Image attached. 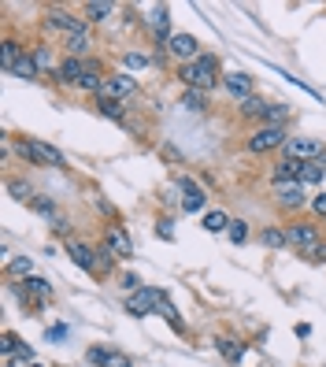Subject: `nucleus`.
<instances>
[{
  "instance_id": "obj_1",
  "label": "nucleus",
  "mask_w": 326,
  "mask_h": 367,
  "mask_svg": "<svg viewBox=\"0 0 326 367\" xmlns=\"http://www.w3.org/2000/svg\"><path fill=\"white\" fill-rule=\"evenodd\" d=\"M178 78H182L189 89H197V93H208V89H215V86L223 82V75H219V60H215L212 52H204V56H197L193 63H182Z\"/></svg>"
},
{
  "instance_id": "obj_2",
  "label": "nucleus",
  "mask_w": 326,
  "mask_h": 367,
  "mask_svg": "<svg viewBox=\"0 0 326 367\" xmlns=\"http://www.w3.org/2000/svg\"><path fill=\"white\" fill-rule=\"evenodd\" d=\"M163 305H167V293L152 289V286H141L126 297V311H130V316H149V311H160Z\"/></svg>"
},
{
  "instance_id": "obj_3",
  "label": "nucleus",
  "mask_w": 326,
  "mask_h": 367,
  "mask_svg": "<svg viewBox=\"0 0 326 367\" xmlns=\"http://www.w3.org/2000/svg\"><path fill=\"white\" fill-rule=\"evenodd\" d=\"M286 141H289L286 126H260V130L249 137V149L252 152H271V149H286Z\"/></svg>"
},
{
  "instance_id": "obj_4",
  "label": "nucleus",
  "mask_w": 326,
  "mask_h": 367,
  "mask_svg": "<svg viewBox=\"0 0 326 367\" xmlns=\"http://www.w3.org/2000/svg\"><path fill=\"white\" fill-rule=\"evenodd\" d=\"M19 152L30 163H41V167H63V152L52 149V145H45V141H23Z\"/></svg>"
},
{
  "instance_id": "obj_5",
  "label": "nucleus",
  "mask_w": 326,
  "mask_h": 367,
  "mask_svg": "<svg viewBox=\"0 0 326 367\" xmlns=\"http://www.w3.org/2000/svg\"><path fill=\"white\" fill-rule=\"evenodd\" d=\"M138 93V82H134L130 75H108L104 78V86H101V93H97V100H126V97H134Z\"/></svg>"
},
{
  "instance_id": "obj_6",
  "label": "nucleus",
  "mask_w": 326,
  "mask_h": 367,
  "mask_svg": "<svg viewBox=\"0 0 326 367\" xmlns=\"http://www.w3.org/2000/svg\"><path fill=\"white\" fill-rule=\"evenodd\" d=\"M286 160H297V163L323 160V145L315 141V137H289L286 141Z\"/></svg>"
},
{
  "instance_id": "obj_7",
  "label": "nucleus",
  "mask_w": 326,
  "mask_h": 367,
  "mask_svg": "<svg viewBox=\"0 0 326 367\" xmlns=\"http://www.w3.org/2000/svg\"><path fill=\"white\" fill-rule=\"evenodd\" d=\"M49 26H52V30H63L67 38H78V34H86V19H78V15L63 12V8H49Z\"/></svg>"
},
{
  "instance_id": "obj_8",
  "label": "nucleus",
  "mask_w": 326,
  "mask_h": 367,
  "mask_svg": "<svg viewBox=\"0 0 326 367\" xmlns=\"http://www.w3.org/2000/svg\"><path fill=\"white\" fill-rule=\"evenodd\" d=\"M286 237H289V245H293L297 252H312L315 245H323V241H319V230H315L312 223H297V226H289Z\"/></svg>"
},
{
  "instance_id": "obj_9",
  "label": "nucleus",
  "mask_w": 326,
  "mask_h": 367,
  "mask_svg": "<svg viewBox=\"0 0 326 367\" xmlns=\"http://www.w3.org/2000/svg\"><path fill=\"white\" fill-rule=\"evenodd\" d=\"M167 52H171V56H178V60H186V63H193L197 56H204V52H201V41H197L193 34H175L171 45H167Z\"/></svg>"
},
{
  "instance_id": "obj_10",
  "label": "nucleus",
  "mask_w": 326,
  "mask_h": 367,
  "mask_svg": "<svg viewBox=\"0 0 326 367\" xmlns=\"http://www.w3.org/2000/svg\"><path fill=\"white\" fill-rule=\"evenodd\" d=\"M275 200L282 208H301L304 204V186H301V178H293V182H275Z\"/></svg>"
},
{
  "instance_id": "obj_11",
  "label": "nucleus",
  "mask_w": 326,
  "mask_h": 367,
  "mask_svg": "<svg viewBox=\"0 0 326 367\" xmlns=\"http://www.w3.org/2000/svg\"><path fill=\"white\" fill-rule=\"evenodd\" d=\"M149 26L156 30V41L171 45V38H175V34H171V15H167V4H156V8H152V12H149Z\"/></svg>"
},
{
  "instance_id": "obj_12",
  "label": "nucleus",
  "mask_w": 326,
  "mask_h": 367,
  "mask_svg": "<svg viewBox=\"0 0 326 367\" xmlns=\"http://www.w3.org/2000/svg\"><path fill=\"white\" fill-rule=\"evenodd\" d=\"M223 89H226L230 97H238V100L256 97V93H252V78L241 75V71H234V75H223Z\"/></svg>"
},
{
  "instance_id": "obj_13",
  "label": "nucleus",
  "mask_w": 326,
  "mask_h": 367,
  "mask_svg": "<svg viewBox=\"0 0 326 367\" xmlns=\"http://www.w3.org/2000/svg\"><path fill=\"white\" fill-rule=\"evenodd\" d=\"M104 245H108V249H112L115 256H119V260H130V256H134L130 234H126V230H123V226H119V223H115V226H112V230H108V241H104Z\"/></svg>"
},
{
  "instance_id": "obj_14",
  "label": "nucleus",
  "mask_w": 326,
  "mask_h": 367,
  "mask_svg": "<svg viewBox=\"0 0 326 367\" xmlns=\"http://www.w3.org/2000/svg\"><path fill=\"white\" fill-rule=\"evenodd\" d=\"M178 186L186 189V197H182V212H201V208H204V197H208V193H201V189H197L193 182H186V178L178 182Z\"/></svg>"
},
{
  "instance_id": "obj_15",
  "label": "nucleus",
  "mask_w": 326,
  "mask_h": 367,
  "mask_svg": "<svg viewBox=\"0 0 326 367\" xmlns=\"http://www.w3.org/2000/svg\"><path fill=\"white\" fill-rule=\"evenodd\" d=\"M101 86H104V78H101V71H97V63L89 60L86 75H82V82H78V89H82V93H101Z\"/></svg>"
},
{
  "instance_id": "obj_16",
  "label": "nucleus",
  "mask_w": 326,
  "mask_h": 367,
  "mask_svg": "<svg viewBox=\"0 0 326 367\" xmlns=\"http://www.w3.org/2000/svg\"><path fill=\"white\" fill-rule=\"evenodd\" d=\"M67 252H71V260H75L82 271H97V256H93V249H89V245H78V241H75Z\"/></svg>"
},
{
  "instance_id": "obj_17",
  "label": "nucleus",
  "mask_w": 326,
  "mask_h": 367,
  "mask_svg": "<svg viewBox=\"0 0 326 367\" xmlns=\"http://www.w3.org/2000/svg\"><path fill=\"white\" fill-rule=\"evenodd\" d=\"M326 178V163L323 160H312V163H304L301 167V186H315V182H323Z\"/></svg>"
},
{
  "instance_id": "obj_18",
  "label": "nucleus",
  "mask_w": 326,
  "mask_h": 367,
  "mask_svg": "<svg viewBox=\"0 0 326 367\" xmlns=\"http://www.w3.org/2000/svg\"><path fill=\"white\" fill-rule=\"evenodd\" d=\"M82 75H86V63H82V60H75V56H67V60H63V67H60V78H63V82L78 86Z\"/></svg>"
},
{
  "instance_id": "obj_19",
  "label": "nucleus",
  "mask_w": 326,
  "mask_h": 367,
  "mask_svg": "<svg viewBox=\"0 0 326 367\" xmlns=\"http://www.w3.org/2000/svg\"><path fill=\"white\" fill-rule=\"evenodd\" d=\"M108 15H115V4H104V0H89L86 4V19L89 23H104Z\"/></svg>"
},
{
  "instance_id": "obj_20",
  "label": "nucleus",
  "mask_w": 326,
  "mask_h": 367,
  "mask_svg": "<svg viewBox=\"0 0 326 367\" xmlns=\"http://www.w3.org/2000/svg\"><path fill=\"white\" fill-rule=\"evenodd\" d=\"M267 112H271V104H267V100H260V97L241 100V115H249V119H267Z\"/></svg>"
},
{
  "instance_id": "obj_21",
  "label": "nucleus",
  "mask_w": 326,
  "mask_h": 367,
  "mask_svg": "<svg viewBox=\"0 0 326 367\" xmlns=\"http://www.w3.org/2000/svg\"><path fill=\"white\" fill-rule=\"evenodd\" d=\"M204 230H212V234L230 230V215H226V212H208L204 215Z\"/></svg>"
},
{
  "instance_id": "obj_22",
  "label": "nucleus",
  "mask_w": 326,
  "mask_h": 367,
  "mask_svg": "<svg viewBox=\"0 0 326 367\" xmlns=\"http://www.w3.org/2000/svg\"><path fill=\"white\" fill-rule=\"evenodd\" d=\"M89 45H93V41H89V34H78V38H67V52L75 60H82L89 52Z\"/></svg>"
},
{
  "instance_id": "obj_23",
  "label": "nucleus",
  "mask_w": 326,
  "mask_h": 367,
  "mask_svg": "<svg viewBox=\"0 0 326 367\" xmlns=\"http://www.w3.org/2000/svg\"><path fill=\"white\" fill-rule=\"evenodd\" d=\"M26 289H30L34 297H41V300H49V297H52V286H49V282H45V279H26L23 293H26Z\"/></svg>"
},
{
  "instance_id": "obj_24",
  "label": "nucleus",
  "mask_w": 326,
  "mask_h": 367,
  "mask_svg": "<svg viewBox=\"0 0 326 367\" xmlns=\"http://www.w3.org/2000/svg\"><path fill=\"white\" fill-rule=\"evenodd\" d=\"M12 75H19V78H34V75H38V60H34V56H26V52H23V60L15 63V71H12Z\"/></svg>"
},
{
  "instance_id": "obj_25",
  "label": "nucleus",
  "mask_w": 326,
  "mask_h": 367,
  "mask_svg": "<svg viewBox=\"0 0 326 367\" xmlns=\"http://www.w3.org/2000/svg\"><path fill=\"white\" fill-rule=\"evenodd\" d=\"M123 63H126L130 71H145V67H152V56H145V52H126Z\"/></svg>"
},
{
  "instance_id": "obj_26",
  "label": "nucleus",
  "mask_w": 326,
  "mask_h": 367,
  "mask_svg": "<svg viewBox=\"0 0 326 367\" xmlns=\"http://www.w3.org/2000/svg\"><path fill=\"white\" fill-rule=\"evenodd\" d=\"M264 245H267V249H286L289 237H286L282 230H275V226H271V230H264Z\"/></svg>"
},
{
  "instance_id": "obj_27",
  "label": "nucleus",
  "mask_w": 326,
  "mask_h": 367,
  "mask_svg": "<svg viewBox=\"0 0 326 367\" xmlns=\"http://www.w3.org/2000/svg\"><path fill=\"white\" fill-rule=\"evenodd\" d=\"M219 353L226 356V360H241V353H244V348H241L238 342H230V338H219Z\"/></svg>"
},
{
  "instance_id": "obj_28",
  "label": "nucleus",
  "mask_w": 326,
  "mask_h": 367,
  "mask_svg": "<svg viewBox=\"0 0 326 367\" xmlns=\"http://www.w3.org/2000/svg\"><path fill=\"white\" fill-rule=\"evenodd\" d=\"M226 237H230L234 245H241L244 237H249V226H244L241 219H234V223H230V230H226Z\"/></svg>"
},
{
  "instance_id": "obj_29",
  "label": "nucleus",
  "mask_w": 326,
  "mask_h": 367,
  "mask_svg": "<svg viewBox=\"0 0 326 367\" xmlns=\"http://www.w3.org/2000/svg\"><path fill=\"white\" fill-rule=\"evenodd\" d=\"M97 108L104 119H123V104H115V100H97Z\"/></svg>"
},
{
  "instance_id": "obj_30",
  "label": "nucleus",
  "mask_w": 326,
  "mask_h": 367,
  "mask_svg": "<svg viewBox=\"0 0 326 367\" xmlns=\"http://www.w3.org/2000/svg\"><path fill=\"white\" fill-rule=\"evenodd\" d=\"M160 316H163V319H167V323H171V327H175V330H186V323H182V316H178V311H175V308H171V300H167V305H163V308H160Z\"/></svg>"
},
{
  "instance_id": "obj_31",
  "label": "nucleus",
  "mask_w": 326,
  "mask_h": 367,
  "mask_svg": "<svg viewBox=\"0 0 326 367\" xmlns=\"http://www.w3.org/2000/svg\"><path fill=\"white\" fill-rule=\"evenodd\" d=\"M30 268H34V263L26 260V256H19V260H12V263H8V271H12V274H30Z\"/></svg>"
},
{
  "instance_id": "obj_32",
  "label": "nucleus",
  "mask_w": 326,
  "mask_h": 367,
  "mask_svg": "<svg viewBox=\"0 0 326 367\" xmlns=\"http://www.w3.org/2000/svg\"><path fill=\"white\" fill-rule=\"evenodd\" d=\"M186 108H193V112H201V108H204V93H197V89H189V93H186Z\"/></svg>"
},
{
  "instance_id": "obj_33",
  "label": "nucleus",
  "mask_w": 326,
  "mask_h": 367,
  "mask_svg": "<svg viewBox=\"0 0 326 367\" xmlns=\"http://www.w3.org/2000/svg\"><path fill=\"white\" fill-rule=\"evenodd\" d=\"M34 60H38V71H49V67H52V56H49V49H38V52H34Z\"/></svg>"
},
{
  "instance_id": "obj_34",
  "label": "nucleus",
  "mask_w": 326,
  "mask_h": 367,
  "mask_svg": "<svg viewBox=\"0 0 326 367\" xmlns=\"http://www.w3.org/2000/svg\"><path fill=\"white\" fill-rule=\"evenodd\" d=\"M156 234L163 237V241H175V230H171V219H160V226H156Z\"/></svg>"
},
{
  "instance_id": "obj_35",
  "label": "nucleus",
  "mask_w": 326,
  "mask_h": 367,
  "mask_svg": "<svg viewBox=\"0 0 326 367\" xmlns=\"http://www.w3.org/2000/svg\"><path fill=\"white\" fill-rule=\"evenodd\" d=\"M104 367H130V360H126V356H119V353H112Z\"/></svg>"
},
{
  "instance_id": "obj_36",
  "label": "nucleus",
  "mask_w": 326,
  "mask_h": 367,
  "mask_svg": "<svg viewBox=\"0 0 326 367\" xmlns=\"http://www.w3.org/2000/svg\"><path fill=\"white\" fill-rule=\"evenodd\" d=\"M312 208H315V215H323V219H326V193L315 197V200H312Z\"/></svg>"
},
{
  "instance_id": "obj_37",
  "label": "nucleus",
  "mask_w": 326,
  "mask_h": 367,
  "mask_svg": "<svg viewBox=\"0 0 326 367\" xmlns=\"http://www.w3.org/2000/svg\"><path fill=\"white\" fill-rule=\"evenodd\" d=\"M60 338H67V327H52L49 330V342H60Z\"/></svg>"
},
{
  "instance_id": "obj_38",
  "label": "nucleus",
  "mask_w": 326,
  "mask_h": 367,
  "mask_svg": "<svg viewBox=\"0 0 326 367\" xmlns=\"http://www.w3.org/2000/svg\"><path fill=\"white\" fill-rule=\"evenodd\" d=\"M308 256H312V260H326V241H323V245H315V249L308 252Z\"/></svg>"
},
{
  "instance_id": "obj_39",
  "label": "nucleus",
  "mask_w": 326,
  "mask_h": 367,
  "mask_svg": "<svg viewBox=\"0 0 326 367\" xmlns=\"http://www.w3.org/2000/svg\"><path fill=\"white\" fill-rule=\"evenodd\" d=\"M19 367H38V364H19Z\"/></svg>"
}]
</instances>
